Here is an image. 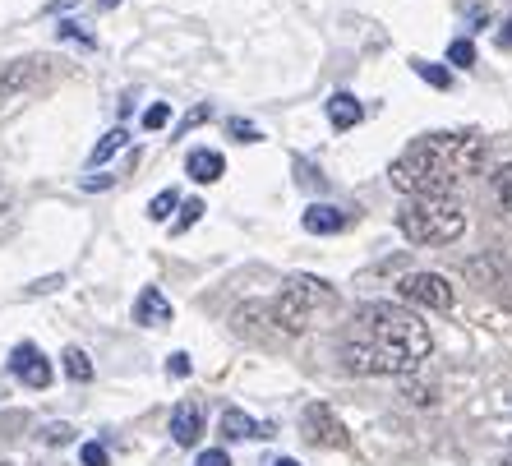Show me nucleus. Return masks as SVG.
<instances>
[{"label":"nucleus","mask_w":512,"mask_h":466,"mask_svg":"<svg viewBox=\"0 0 512 466\" xmlns=\"http://www.w3.org/2000/svg\"><path fill=\"white\" fill-rule=\"evenodd\" d=\"M416 74L425 79V84H434V88H448L453 79H448V70L443 65H429V60H416Z\"/></svg>","instance_id":"19"},{"label":"nucleus","mask_w":512,"mask_h":466,"mask_svg":"<svg viewBox=\"0 0 512 466\" xmlns=\"http://www.w3.org/2000/svg\"><path fill=\"white\" fill-rule=\"evenodd\" d=\"M125 144H130V134H125V130H111L107 139H102V144L93 148V157H88V167H102V162H107L111 153H120Z\"/></svg>","instance_id":"15"},{"label":"nucleus","mask_w":512,"mask_h":466,"mask_svg":"<svg viewBox=\"0 0 512 466\" xmlns=\"http://www.w3.org/2000/svg\"><path fill=\"white\" fill-rule=\"evenodd\" d=\"M397 227L411 245H453L466 231V204L457 194H425V199H406L397 213Z\"/></svg>","instance_id":"4"},{"label":"nucleus","mask_w":512,"mask_h":466,"mask_svg":"<svg viewBox=\"0 0 512 466\" xmlns=\"http://www.w3.org/2000/svg\"><path fill=\"white\" fill-rule=\"evenodd\" d=\"M300 430L310 443H323V448H346V425L337 420V411L328 402H310L305 416H300Z\"/></svg>","instance_id":"6"},{"label":"nucleus","mask_w":512,"mask_h":466,"mask_svg":"<svg viewBox=\"0 0 512 466\" xmlns=\"http://www.w3.org/2000/svg\"><path fill=\"white\" fill-rule=\"evenodd\" d=\"M499 199H503V204L512 208V162H508V167L499 171Z\"/></svg>","instance_id":"25"},{"label":"nucleus","mask_w":512,"mask_h":466,"mask_svg":"<svg viewBox=\"0 0 512 466\" xmlns=\"http://www.w3.org/2000/svg\"><path fill=\"white\" fill-rule=\"evenodd\" d=\"M337 291L323 282V277H286L282 291L273 300V323L282 333H310L319 323H328L337 314Z\"/></svg>","instance_id":"3"},{"label":"nucleus","mask_w":512,"mask_h":466,"mask_svg":"<svg viewBox=\"0 0 512 466\" xmlns=\"http://www.w3.org/2000/svg\"><path fill=\"white\" fill-rule=\"evenodd\" d=\"M10 370H14V379L24 383V388H47L51 383V365H47V356H42L33 342H19V347H14Z\"/></svg>","instance_id":"7"},{"label":"nucleus","mask_w":512,"mask_h":466,"mask_svg":"<svg viewBox=\"0 0 512 466\" xmlns=\"http://www.w3.org/2000/svg\"><path fill=\"white\" fill-rule=\"evenodd\" d=\"M273 466H300V462H296V457H277Z\"/></svg>","instance_id":"32"},{"label":"nucleus","mask_w":512,"mask_h":466,"mask_svg":"<svg viewBox=\"0 0 512 466\" xmlns=\"http://www.w3.org/2000/svg\"><path fill=\"white\" fill-rule=\"evenodd\" d=\"M499 305H503V310L512 314V268H508V273L499 277Z\"/></svg>","instance_id":"24"},{"label":"nucleus","mask_w":512,"mask_h":466,"mask_svg":"<svg viewBox=\"0 0 512 466\" xmlns=\"http://www.w3.org/2000/svg\"><path fill=\"white\" fill-rule=\"evenodd\" d=\"M70 439H74L70 425H47V443H70Z\"/></svg>","instance_id":"27"},{"label":"nucleus","mask_w":512,"mask_h":466,"mask_svg":"<svg viewBox=\"0 0 512 466\" xmlns=\"http://www.w3.org/2000/svg\"><path fill=\"white\" fill-rule=\"evenodd\" d=\"M5 204H10V190H5V185H0V213H5Z\"/></svg>","instance_id":"31"},{"label":"nucleus","mask_w":512,"mask_h":466,"mask_svg":"<svg viewBox=\"0 0 512 466\" xmlns=\"http://www.w3.org/2000/svg\"><path fill=\"white\" fill-rule=\"evenodd\" d=\"M499 47H512V19L503 24V33H499Z\"/></svg>","instance_id":"29"},{"label":"nucleus","mask_w":512,"mask_h":466,"mask_svg":"<svg viewBox=\"0 0 512 466\" xmlns=\"http://www.w3.org/2000/svg\"><path fill=\"white\" fill-rule=\"evenodd\" d=\"M199 466H231V457L222 448H208V453H199Z\"/></svg>","instance_id":"26"},{"label":"nucleus","mask_w":512,"mask_h":466,"mask_svg":"<svg viewBox=\"0 0 512 466\" xmlns=\"http://www.w3.org/2000/svg\"><path fill=\"white\" fill-rule=\"evenodd\" d=\"M33 74H37V60H10V65H0V97L28 88L33 84Z\"/></svg>","instance_id":"14"},{"label":"nucleus","mask_w":512,"mask_h":466,"mask_svg":"<svg viewBox=\"0 0 512 466\" xmlns=\"http://www.w3.org/2000/svg\"><path fill=\"white\" fill-rule=\"evenodd\" d=\"M134 323H143V328H162V323H171V300L157 287H143L139 300H134Z\"/></svg>","instance_id":"8"},{"label":"nucleus","mask_w":512,"mask_h":466,"mask_svg":"<svg viewBox=\"0 0 512 466\" xmlns=\"http://www.w3.org/2000/svg\"><path fill=\"white\" fill-rule=\"evenodd\" d=\"M222 434H227V439H268L273 425H263V420L245 416L240 407H231V411H222Z\"/></svg>","instance_id":"11"},{"label":"nucleus","mask_w":512,"mask_h":466,"mask_svg":"<svg viewBox=\"0 0 512 466\" xmlns=\"http://www.w3.org/2000/svg\"><path fill=\"white\" fill-rule=\"evenodd\" d=\"M0 466H10V462H0Z\"/></svg>","instance_id":"34"},{"label":"nucleus","mask_w":512,"mask_h":466,"mask_svg":"<svg viewBox=\"0 0 512 466\" xmlns=\"http://www.w3.org/2000/svg\"><path fill=\"white\" fill-rule=\"evenodd\" d=\"M79 457H84V466H107L111 462L102 443H84V453H79Z\"/></svg>","instance_id":"22"},{"label":"nucleus","mask_w":512,"mask_h":466,"mask_svg":"<svg viewBox=\"0 0 512 466\" xmlns=\"http://www.w3.org/2000/svg\"><path fill=\"white\" fill-rule=\"evenodd\" d=\"M120 0H97V10H116Z\"/></svg>","instance_id":"30"},{"label":"nucleus","mask_w":512,"mask_h":466,"mask_svg":"<svg viewBox=\"0 0 512 466\" xmlns=\"http://www.w3.org/2000/svg\"><path fill=\"white\" fill-rule=\"evenodd\" d=\"M171 374H190V356H185V351H176V356H171Z\"/></svg>","instance_id":"28"},{"label":"nucleus","mask_w":512,"mask_h":466,"mask_svg":"<svg viewBox=\"0 0 512 466\" xmlns=\"http://www.w3.org/2000/svg\"><path fill=\"white\" fill-rule=\"evenodd\" d=\"M503 466H512V457H508V462H503Z\"/></svg>","instance_id":"33"},{"label":"nucleus","mask_w":512,"mask_h":466,"mask_svg":"<svg viewBox=\"0 0 512 466\" xmlns=\"http://www.w3.org/2000/svg\"><path fill=\"white\" fill-rule=\"evenodd\" d=\"M346 227V213L333 204H310L305 208V231H314V236H337V231Z\"/></svg>","instance_id":"12"},{"label":"nucleus","mask_w":512,"mask_h":466,"mask_svg":"<svg viewBox=\"0 0 512 466\" xmlns=\"http://www.w3.org/2000/svg\"><path fill=\"white\" fill-rule=\"evenodd\" d=\"M448 60H453V65H476V42H471V37H457L453 47H448Z\"/></svg>","instance_id":"18"},{"label":"nucleus","mask_w":512,"mask_h":466,"mask_svg":"<svg viewBox=\"0 0 512 466\" xmlns=\"http://www.w3.org/2000/svg\"><path fill=\"white\" fill-rule=\"evenodd\" d=\"M199 217H203V204H199V199H190V204H185V213H180V222H176V231H190Z\"/></svg>","instance_id":"23"},{"label":"nucleus","mask_w":512,"mask_h":466,"mask_svg":"<svg viewBox=\"0 0 512 466\" xmlns=\"http://www.w3.org/2000/svg\"><path fill=\"white\" fill-rule=\"evenodd\" d=\"M227 130L231 134H236V139H240V144H259V130H254V125H250V120H227Z\"/></svg>","instance_id":"21"},{"label":"nucleus","mask_w":512,"mask_h":466,"mask_svg":"<svg viewBox=\"0 0 512 466\" xmlns=\"http://www.w3.org/2000/svg\"><path fill=\"white\" fill-rule=\"evenodd\" d=\"M360 116H365V107H360L351 93L328 97V120H333V130H351V125H360Z\"/></svg>","instance_id":"13"},{"label":"nucleus","mask_w":512,"mask_h":466,"mask_svg":"<svg viewBox=\"0 0 512 466\" xmlns=\"http://www.w3.org/2000/svg\"><path fill=\"white\" fill-rule=\"evenodd\" d=\"M185 171H190V180H199V185H213V180H222V171H227V157L213 153V148H194V153L185 157Z\"/></svg>","instance_id":"10"},{"label":"nucleus","mask_w":512,"mask_h":466,"mask_svg":"<svg viewBox=\"0 0 512 466\" xmlns=\"http://www.w3.org/2000/svg\"><path fill=\"white\" fill-rule=\"evenodd\" d=\"M65 374H70V379H79V383L93 379V360H88V351H79V347L65 351Z\"/></svg>","instance_id":"16"},{"label":"nucleus","mask_w":512,"mask_h":466,"mask_svg":"<svg viewBox=\"0 0 512 466\" xmlns=\"http://www.w3.org/2000/svg\"><path fill=\"white\" fill-rule=\"evenodd\" d=\"M402 300L406 305H420V310H434V314H443V310H453V282L443 273H411V277H402Z\"/></svg>","instance_id":"5"},{"label":"nucleus","mask_w":512,"mask_h":466,"mask_svg":"<svg viewBox=\"0 0 512 466\" xmlns=\"http://www.w3.org/2000/svg\"><path fill=\"white\" fill-rule=\"evenodd\" d=\"M429 351H434L429 323L393 300L360 305L337 342L342 365L356 374H411L420 370V360H429Z\"/></svg>","instance_id":"1"},{"label":"nucleus","mask_w":512,"mask_h":466,"mask_svg":"<svg viewBox=\"0 0 512 466\" xmlns=\"http://www.w3.org/2000/svg\"><path fill=\"white\" fill-rule=\"evenodd\" d=\"M480 162H485V139L476 134H425L388 167V176L402 194L425 199V194H453L466 176H476Z\"/></svg>","instance_id":"2"},{"label":"nucleus","mask_w":512,"mask_h":466,"mask_svg":"<svg viewBox=\"0 0 512 466\" xmlns=\"http://www.w3.org/2000/svg\"><path fill=\"white\" fill-rule=\"evenodd\" d=\"M199 434H203L199 407H194V402H180V407L171 411V439H176L180 448H194V443H199Z\"/></svg>","instance_id":"9"},{"label":"nucleus","mask_w":512,"mask_h":466,"mask_svg":"<svg viewBox=\"0 0 512 466\" xmlns=\"http://www.w3.org/2000/svg\"><path fill=\"white\" fill-rule=\"evenodd\" d=\"M167 116H171L167 102H157V107H148V111H143V130H162V125H167Z\"/></svg>","instance_id":"20"},{"label":"nucleus","mask_w":512,"mask_h":466,"mask_svg":"<svg viewBox=\"0 0 512 466\" xmlns=\"http://www.w3.org/2000/svg\"><path fill=\"white\" fill-rule=\"evenodd\" d=\"M176 204H180V194H176V190H162V194L153 199V204H148V217H153V222H167L171 208H176Z\"/></svg>","instance_id":"17"}]
</instances>
